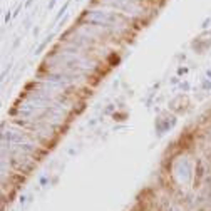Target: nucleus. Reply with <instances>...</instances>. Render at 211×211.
Segmentation results:
<instances>
[{
  "mask_svg": "<svg viewBox=\"0 0 211 211\" xmlns=\"http://www.w3.org/2000/svg\"><path fill=\"white\" fill-rule=\"evenodd\" d=\"M67 7H69V2H66V3H64V7H62V9L59 10V15H57V19H59V17H62V13H66V10H67Z\"/></svg>",
  "mask_w": 211,
  "mask_h": 211,
  "instance_id": "1",
  "label": "nucleus"
},
{
  "mask_svg": "<svg viewBox=\"0 0 211 211\" xmlns=\"http://www.w3.org/2000/svg\"><path fill=\"white\" fill-rule=\"evenodd\" d=\"M32 2H34V0H27V3H25V7H29L30 3H32Z\"/></svg>",
  "mask_w": 211,
  "mask_h": 211,
  "instance_id": "2",
  "label": "nucleus"
}]
</instances>
